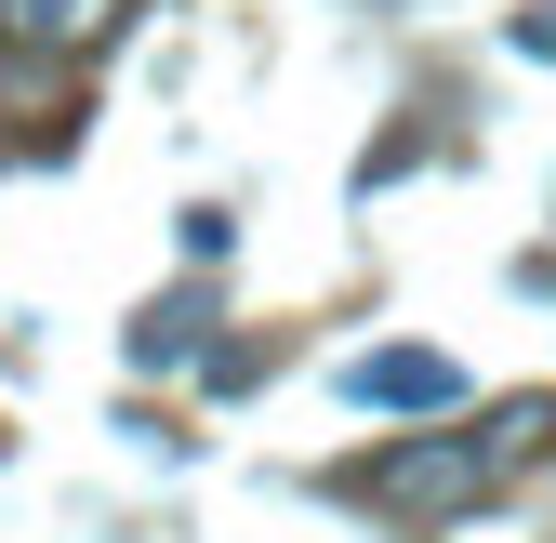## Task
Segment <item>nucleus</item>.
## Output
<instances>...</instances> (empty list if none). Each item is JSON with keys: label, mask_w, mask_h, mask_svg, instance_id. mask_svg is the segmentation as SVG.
<instances>
[{"label": "nucleus", "mask_w": 556, "mask_h": 543, "mask_svg": "<svg viewBox=\"0 0 556 543\" xmlns=\"http://www.w3.org/2000/svg\"><path fill=\"white\" fill-rule=\"evenodd\" d=\"M358 491H371L384 517H438V504H464V491H477V438H425V451H384Z\"/></svg>", "instance_id": "obj_1"}, {"label": "nucleus", "mask_w": 556, "mask_h": 543, "mask_svg": "<svg viewBox=\"0 0 556 543\" xmlns=\"http://www.w3.org/2000/svg\"><path fill=\"white\" fill-rule=\"evenodd\" d=\"M106 27H119V0H0V53H40V40L53 53H93Z\"/></svg>", "instance_id": "obj_2"}, {"label": "nucleus", "mask_w": 556, "mask_h": 543, "mask_svg": "<svg viewBox=\"0 0 556 543\" xmlns=\"http://www.w3.org/2000/svg\"><path fill=\"white\" fill-rule=\"evenodd\" d=\"M358 397H451V358H358Z\"/></svg>", "instance_id": "obj_3"}]
</instances>
